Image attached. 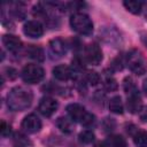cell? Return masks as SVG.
<instances>
[{
	"label": "cell",
	"instance_id": "3957f363",
	"mask_svg": "<svg viewBox=\"0 0 147 147\" xmlns=\"http://www.w3.org/2000/svg\"><path fill=\"white\" fill-rule=\"evenodd\" d=\"M126 64L130 70L138 76H141L147 71V60L138 49H131L127 53Z\"/></svg>",
	"mask_w": 147,
	"mask_h": 147
},
{
	"label": "cell",
	"instance_id": "ac0fdd59",
	"mask_svg": "<svg viewBox=\"0 0 147 147\" xmlns=\"http://www.w3.org/2000/svg\"><path fill=\"white\" fill-rule=\"evenodd\" d=\"M105 145L107 147H127L126 140L122 136H117V134L116 136H110L106 140Z\"/></svg>",
	"mask_w": 147,
	"mask_h": 147
},
{
	"label": "cell",
	"instance_id": "603a6c76",
	"mask_svg": "<svg viewBox=\"0 0 147 147\" xmlns=\"http://www.w3.org/2000/svg\"><path fill=\"white\" fill-rule=\"evenodd\" d=\"M124 91H125V93L127 95L131 94V93H133V92H136V91H138L137 87H136V85H134V83H133V80L130 77H126L124 79Z\"/></svg>",
	"mask_w": 147,
	"mask_h": 147
},
{
	"label": "cell",
	"instance_id": "4fadbf2b",
	"mask_svg": "<svg viewBox=\"0 0 147 147\" xmlns=\"http://www.w3.org/2000/svg\"><path fill=\"white\" fill-rule=\"evenodd\" d=\"M71 75H72L71 69L64 64H59L53 69V76L57 80H68L71 77Z\"/></svg>",
	"mask_w": 147,
	"mask_h": 147
},
{
	"label": "cell",
	"instance_id": "484cf974",
	"mask_svg": "<svg viewBox=\"0 0 147 147\" xmlns=\"http://www.w3.org/2000/svg\"><path fill=\"white\" fill-rule=\"evenodd\" d=\"M6 71L8 72V77H9V79H15V78H16V76H17V71H16L15 69H13V68H7Z\"/></svg>",
	"mask_w": 147,
	"mask_h": 147
},
{
	"label": "cell",
	"instance_id": "cb8c5ba5",
	"mask_svg": "<svg viewBox=\"0 0 147 147\" xmlns=\"http://www.w3.org/2000/svg\"><path fill=\"white\" fill-rule=\"evenodd\" d=\"M117 87H118L117 82H116L114 78L109 77V78H107V79L105 80V88H106L107 91L113 92V91H116V90H117Z\"/></svg>",
	"mask_w": 147,
	"mask_h": 147
},
{
	"label": "cell",
	"instance_id": "8fae6325",
	"mask_svg": "<svg viewBox=\"0 0 147 147\" xmlns=\"http://www.w3.org/2000/svg\"><path fill=\"white\" fill-rule=\"evenodd\" d=\"M49 49H51V53L53 55H55L56 59H60V57L64 56L65 53H67L65 44H64V41L61 38L52 39L49 41Z\"/></svg>",
	"mask_w": 147,
	"mask_h": 147
},
{
	"label": "cell",
	"instance_id": "7402d4cb",
	"mask_svg": "<svg viewBox=\"0 0 147 147\" xmlns=\"http://www.w3.org/2000/svg\"><path fill=\"white\" fill-rule=\"evenodd\" d=\"M85 78H86V82L92 86H95V85H98L100 83V76H99V74L96 71H92V70L87 71Z\"/></svg>",
	"mask_w": 147,
	"mask_h": 147
},
{
	"label": "cell",
	"instance_id": "6da1fadb",
	"mask_svg": "<svg viewBox=\"0 0 147 147\" xmlns=\"http://www.w3.org/2000/svg\"><path fill=\"white\" fill-rule=\"evenodd\" d=\"M32 93L23 86H16L7 94V105L14 111H23L32 103Z\"/></svg>",
	"mask_w": 147,
	"mask_h": 147
},
{
	"label": "cell",
	"instance_id": "277c9868",
	"mask_svg": "<svg viewBox=\"0 0 147 147\" xmlns=\"http://www.w3.org/2000/svg\"><path fill=\"white\" fill-rule=\"evenodd\" d=\"M70 25L74 31L79 34L88 36L93 32V23L91 18L83 13H75L70 17Z\"/></svg>",
	"mask_w": 147,
	"mask_h": 147
},
{
	"label": "cell",
	"instance_id": "52a82bcc",
	"mask_svg": "<svg viewBox=\"0 0 147 147\" xmlns=\"http://www.w3.org/2000/svg\"><path fill=\"white\" fill-rule=\"evenodd\" d=\"M22 127L28 132V133H37L41 129V121L39 117L34 114H30L24 117L22 121Z\"/></svg>",
	"mask_w": 147,
	"mask_h": 147
},
{
	"label": "cell",
	"instance_id": "9a60e30c",
	"mask_svg": "<svg viewBox=\"0 0 147 147\" xmlns=\"http://www.w3.org/2000/svg\"><path fill=\"white\" fill-rule=\"evenodd\" d=\"M56 125L60 129V131L63 133H70L74 130V123L71 118L69 119L67 117H59L56 121Z\"/></svg>",
	"mask_w": 147,
	"mask_h": 147
},
{
	"label": "cell",
	"instance_id": "ffe728a7",
	"mask_svg": "<svg viewBox=\"0 0 147 147\" xmlns=\"http://www.w3.org/2000/svg\"><path fill=\"white\" fill-rule=\"evenodd\" d=\"M94 139H95V134L91 130H85L79 133V140L83 144H91L94 141Z\"/></svg>",
	"mask_w": 147,
	"mask_h": 147
},
{
	"label": "cell",
	"instance_id": "2e32d148",
	"mask_svg": "<svg viewBox=\"0 0 147 147\" xmlns=\"http://www.w3.org/2000/svg\"><path fill=\"white\" fill-rule=\"evenodd\" d=\"M109 109L111 113L114 114H123L124 111V107H123V102H122V99L121 96H113L109 101Z\"/></svg>",
	"mask_w": 147,
	"mask_h": 147
},
{
	"label": "cell",
	"instance_id": "4316f807",
	"mask_svg": "<svg viewBox=\"0 0 147 147\" xmlns=\"http://www.w3.org/2000/svg\"><path fill=\"white\" fill-rule=\"evenodd\" d=\"M142 90H144V92H145V94H146V96H147V78L144 80V83H142Z\"/></svg>",
	"mask_w": 147,
	"mask_h": 147
},
{
	"label": "cell",
	"instance_id": "83f0119b",
	"mask_svg": "<svg viewBox=\"0 0 147 147\" xmlns=\"http://www.w3.org/2000/svg\"><path fill=\"white\" fill-rule=\"evenodd\" d=\"M95 147H103V145H101V144H99V145H96Z\"/></svg>",
	"mask_w": 147,
	"mask_h": 147
},
{
	"label": "cell",
	"instance_id": "e0dca14e",
	"mask_svg": "<svg viewBox=\"0 0 147 147\" xmlns=\"http://www.w3.org/2000/svg\"><path fill=\"white\" fill-rule=\"evenodd\" d=\"M133 141L137 147H147V132L144 130H136L132 134Z\"/></svg>",
	"mask_w": 147,
	"mask_h": 147
},
{
	"label": "cell",
	"instance_id": "7a4b0ae2",
	"mask_svg": "<svg viewBox=\"0 0 147 147\" xmlns=\"http://www.w3.org/2000/svg\"><path fill=\"white\" fill-rule=\"evenodd\" d=\"M67 113L70 118L75 122L80 123L84 126H91L95 122V117L93 114L85 110V108L78 103H71L67 107Z\"/></svg>",
	"mask_w": 147,
	"mask_h": 147
},
{
	"label": "cell",
	"instance_id": "ba28073f",
	"mask_svg": "<svg viewBox=\"0 0 147 147\" xmlns=\"http://www.w3.org/2000/svg\"><path fill=\"white\" fill-rule=\"evenodd\" d=\"M57 107H59V103H57L56 100H54L52 98H42L39 102L38 110L41 115H44L46 117H49L56 111Z\"/></svg>",
	"mask_w": 147,
	"mask_h": 147
},
{
	"label": "cell",
	"instance_id": "d6986e66",
	"mask_svg": "<svg viewBox=\"0 0 147 147\" xmlns=\"http://www.w3.org/2000/svg\"><path fill=\"white\" fill-rule=\"evenodd\" d=\"M124 7L126 8L127 11L137 15V14H140L141 13V9H142V2L141 1H136V0H126L123 2Z\"/></svg>",
	"mask_w": 147,
	"mask_h": 147
},
{
	"label": "cell",
	"instance_id": "d4e9b609",
	"mask_svg": "<svg viewBox=\"0 0 147 147\" xmlns=\"http://www.w3.org/2000/svg\"><path fill=\"white\" fill-rule=\"evenodd\" d=\"M0 132H1V136H2V137H8V136L10 134V132H11V127H10V125H9L7 122L2 121V122H1Z\"/></svg>",
	"mask_w": 147,
	"mask_h": 147
},
{
	"label": "cell",
	"instance_id": "9c48e42d",
	"mask_svg": "<svg viewBox=\"0 0 147 147\" xmlns=\"http://www.w3.org/2000/svg\"><path fill=\"white\" fill-rule=\"evenodd\" d=\"M86 59L93 65H99L102 61V51L95 42L90 44L86 47Z\"/></svg>",
	"mask_w": 147,
	"mask_h": 147
},
{
	"label": "cell",
	"instance_id": "44dd1931",
	"mask_svg": "<svg viewBox=\"0 0 147 147\" xmlns=\"http://www.w3.org/2000/svg\"><path fill=\"white\" fill-rule=\"evenodd\" d=\"M31 146V142L30 140L23 136V134H16L15 136V139H14V147H30Z\"/></svg>",
	"mask_w": 147,
	"mask_h": 147
},
{
	"label": "cell",
	"instance_id": "5b68a950",
	"mask_svg": "<svg viewBox=\"0 0 147 147\" xmlns=\"http://www.w3.org/2000/svg\"><path fill=\"white\" fill-rule=\"evenodd\" d=\"M44 76L45 71L39 64L30 63L26 64L22 70V78L28 84H37L44 78Z\"/></svg>",
	"mask_w": 147,
	"mask_h": 147
},
{
	"label": "cell",
	"instance_id": "5bb4252c",
	"mask_svg": "<svg viewBox=\"0 0 147 147\" xmlns=\"http://www.w3.org/2000/svg\"><path fill=\"white\" fill-rule=\"evenodd\" d=\"M26 54L29 55L30 59H32L37 62H42L45 59L42 48L39 46H36V45H29L26 48Z\"/></svg>",
	"mask_w": 147,
	"mask_h": 147
},
{
	"label": "cell",
	"instance_id": "7c38bea8",
	"mask_svg": "<svg viewBox=\"0 0 147 147\" xmlns=\"http://www.w3.org/2000/svg\"><path fill=\"white\" fill-rule=\"evenodd\" d=\"M2 44L6 46L8 51H11V52H16L22 47L21 39L13 34H5L2 37Z\"/></svg>",
	"mask_w": 147,
	"mask_h": 147
},
{
	"label": "cell",
	"instance_id": "30bf717a",
	"mask_svg": "<svg viewBox=\"0 0 147 147\" xmlns=\"http://www.w3.org/2000/svg\"><path fill=\"white\" fill-rule=\"evenodd\" d=\"M126 106H127V110L131 113V114H137L141 110V107H142V101H141V98H140V94L138 91L131 93L127 95V102H126Z\"/></svg>",
	"mask_w": 147,
	"mask_h": 147
},
{
	"label": "cell",
	"instance_id": "8992f818",
	"mask_svg": "<svg viewBox=\"0 0 147 147\" xmlns=\"http://www.w3.org/2000/svg\"><path fill=\"white\" fill-rule=\"evenodd\" d=\"M23 32H24L25 36L36 39V38H40L44 34V28H42V25H41L40 22L34 21V20H31V21H28L24 24Z\"/></svg>",
	"mask_w": 147,
	"mask_h": 147
}]
</instances>
